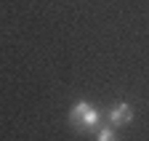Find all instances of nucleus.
<instances>
[{"instance_id":"f257e3e1","label":"nucleus","mask_w":149,"mask_h":141,"mask_svg":"<svg viewBox=\"0 0 149 141\" xmlns=\"http://www.w3.org/2000/svg\"><path fill=\"white\" fill-rule=\"evenodd\" d=\"M69 122L77 131H96L99 128V112H96V107L93 104H88V101H74L72 104V109H69Z\"/></svg>"},{"instance_id":"7ed1b4c3","label":"nucleus","mask_w":149,"mask_h":141,"mask_svg":"<svg viewBox=\"0 0 149 141\" xmlns=\"http://www.w3.org/2000/svg\"><path fill=\"white\" fill-rule=\"evenodd\" d=\"M96 141H117V136H115V131H112V128L107 125V128H99Z\"/></svg>"},{"instance_id":"f03ea898","label":"nucleus","mask_w":149,"mask_h":141,"mask_svg":"<svg viewBox=\"0 0 149 141\" xmlns=\"http://www.w3.org/2000/svg\"><path fill=\"white\" fill-rule=\"evenodd\" d=\"M133 120V107H130L128 101H117L115 107L109 109V122L115 128H120V125H128V122Z\"/></svg>"}]
</instances>
